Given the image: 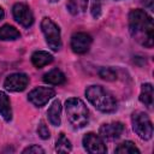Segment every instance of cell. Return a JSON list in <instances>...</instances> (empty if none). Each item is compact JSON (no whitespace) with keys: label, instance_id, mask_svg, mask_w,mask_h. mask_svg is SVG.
I'll return each instance as SVG.
<instances>
[{"label":"cell","instance_id":"6","mask_svg":"<svg viewBox=\"0 0 154 154\" xmlns=\"http://www.w3.org/2000/svg\"><path fill=\"white\" fill-rule=\"evenodd\" d=\"M82 143L84 149L90 154H103L107 152V148L103 143V138L94 132H88L87 135H84Z\"/></svg>","mask_w":154,"mask_h":154},{"label":"cell","instance_id":"12","mask_svg":"<svg viewBox=\"0 0 154 154\" xmlns=\"http://www.w3.org/2000/svg\"><path fill=\"white\" fill-rule=\"evenodd\" d=\"M48 120L53 126H59L61 122V103L59 100H54L47 111Z\"/></svg>","mask_w":154,"mask_h":154},{"label":"cell","instance_id":"15","mask_svg":"<svg viewBox=\"0 0 154 154\" xmlns=\"http://www.w3.org/2000/svg\"><path fill=\"white\" fill-rule=\"evenodd\" d=\"M0 116L6 122H10L12 119V108H11L10 97L5 91L1 90H0Z\"/></svg>","mask_w":154,"mask_h":154},{"label":"cell","instance_id":"2","mask_svg":"<svg viewBox=\"0 0 154 154\" xmlns=\"http://www.w3.org/2000/svg\"><path fill=\"white\" fill-rule=\"evenodd\" d=\"M88 101L99 111L111 113L117 109V100L101 85H90L85 90Z\"/></svg>","mask_w":154,"mask_h":154},{"label":"cell","instance_id":"23","mask_svg":"<svg viewBox=\"0 0 154 154\" xmlns=\"http://www.w3.org/2000/svg\"><path fill=\"white\" fill-rule=\"evenodd\" d=\"M101 13V0H93L91 1V16L94 18H99Z\"/></svg>","mask_w":154,"mask_h":154},{"label":"cell","instance_id":"18","mask_svg":"<svg viewBox=\"0 0 154 154\" xmlns=\"http://www.w3.org/2000/svg\"><path fill=\"white\" fill-rule=\"evenodd\" d=\"M71 149H72V146H71L70 140L65 136L64 132H61L55 142V150L58 153H69L71 152Z\"/></svg>","mask_w":154,"mask_h":154},{"label":"cell","instance_id":"24","mask_svg":"<svg viewBox=\"0 0 154 154\" xmlns=\"http://www.w3.org/2000/svg\"><path fill=\"white\" fill-rule=\"evenodd\" d=\"M23 153L24 154H26V153H41V154H43L45 153V149L43 148H41L40 146H37V144H31L30 147H26L25 149H23Z\"/></svg>","mask_w":154,"mask_h":154},{"label":"cell","instance_id":"22","mask_svg":"<svg viewBox=\"0 0 154 154\" xmlns=\"http://www.w3.org/2000/svg\"><path fill=\"white\" fill-rule=\"evenodd\" d=\"M37 134L42 140H47L51 136V132H49V130H48V128H47V125L43 120H41L38 126H37Z\"/></svg>","mask_w":154,"mask_h":154},{"label":"cell","instance_id":"9","mask_svg":"<svg viewBox=\"0 0 154 154\" xmlns=\"http://www.w3.org/2000/svg\"><path fill=\"white\" fill-rule=\"evenodd\" d=\"M93 38L88 32H75L71 36V48L77 54H84L89 51Z\"/></svg>","mask_w":154,"mask_h":154},{"label":"cell","instance_id":"4","mask_svg":"<svg viewBox=\"0 0 154 154\" xmlns=\"http://www.w3.org/2000/svg\"><path fill=\"white\" fill-rule=\"evenodd\" d=\"M41 30L45 35V38H46L48 47L52 51L58 52L61 48V36H60L59 26L51 18L45 17L41 20Z\"/></svg>","mask_w":154,"mask_h":154},{"label":"cell","instance_id":"25","mask_svg":"<svg viewBox=\"0 0 154 154\" xmlns=\"http://www.w3.org/2000/svg\"><path fill=\"white\" fill-rule=\"evenodd\" d=\"M4 16H5V12H4V10H2L1 7H0V20H2Z\"/></svg>","mask_w":154,"mask_h":154},{"label":"cell","instance_id":"13","mask_svg":"<svg viewBox=\"0 0 154 154\" xmlns=\"http://www.w3.org/2000/svg\"><path fill=\"white\" fill-rule=\"evenodd\" d=\"M53 61V55L45 51H36L31 55V63L35 67L41 69Z\"/></svg>","mask_w":154,"mask_h":154},{"label":"cell","instance_id":"8","mask_svg":"<svg viewBox=\"0 0 154 154\" xmlns=\"http://www.w3.org/2000/svg\"><path fill=\"white\" fill-rule=\"evenodd\" d=\"M55 95L54 89L49 88V87H37L35 89H32L29 95H28V100L36 107H42L45 106L53 96Z\"/></svg>","mask_w":154,"mask_h":154},{"label":"cell","instance_id":"3","mask_svg":"<svg viewBox=\"0 0 154 154\" xmlns=\"http://www.w3.org/2000/svg\"><path fill=\"white\" fill-rule=\"evenodd\" d=\"M67 119L76 129L85 126L89 122V111L85 103L78 97H70L65 102Z\"/></svg>","mask_w":154,"mask_h":154},{"label":"cell","instance_id":"11","mask_svg":"<svg viewBox=\"0 0 154 154\" xmlns=\"http://www.w3.org/2000/svg\"><path fill=\"white\" fill-rule=\"evenodd\" d=\"M124 131V125L120 122H112L102 124L99 129V135L106 140H116Z\"/></svg>","mask_w":154,"mask_h":154},{"label":"cell","instance_id":"5","mask_svg":"<svg viewBox=\"0 0 154 154\" xmlns=\"http://www.w3.org/2000/svg\"><path fill=\"white\" fill-rule=\"evenodd\" d=\"M131 123H132V129L138 135L140 138L142 140H150L153 136V124L152 120L149 119L148 114L141 111H137L132 114L131 117Z\"/></svg>","mask_w":154,"mask_h":154},{"label":"cell","instance_id":"14","mask_svg":"<svg viewBox=\"0 0 154 154\" xmlns=\"http://www.w3.org/2000/svg\"><path fill=\"white\" fill-rule=\"evenodd\" d=\"M65 81H66L65 75L58 69H53L49 72L43 75V82L51 85H60V84H64Z\"/></svg>","mask_w":154,"mask_h":154},{"label":"cell","instance_id":"19","mask_svg":"<svg viewBox=\"0 0 154 154\" xmlns=\"http://www.w3.org/2000/svg\"><path fill=\"white\" fill-rule=\"evenodd\" d=\"M114 152L118 153V154H135V153L136 154H140V149L131 141H124V142H122L114 149Z\"/></svg>","mask_w":154,"mask_h":154},{"label":"cell","instance_id":"16","mask_svg":"<svg viewBox=\"0 0 154 154\" xmlns=\"http://www.w3.org/2000/svg\"><path fill=\"white\" fill-rule=\"evenodd\" d=\"M20 37V32L10 24H5L0 28V40L1 41H13Z\"/></svg>","mask_w":154,"mask_h":154},{"label":"cell","instance_id":"17","mask_svg":"<svg viewBox=\"0 0 154 154\" xmlns=\"http://www.w3.org/2000/svg\"><path fill=\"white\" fill-rule=\"evenodd\" d=\"M140 101L144 103L147 107H152L153 105V85L150 83H144L141 87Z\"/></svg>","mask_w":154,"mask_h":154},{"label":"cell","instance_id":"7","mask_svg":"<svg viewBox=\"0 0 154 154\" xmlns=\"http://www.w3.org/2000/svg\"><path fill=\"white\" fill-rule=\"evenodd\" d=\"M12 14L17 23L23 25L24 28H29L34 23V14L30 7L23 2H17L12 7Z\"/></svg>","mask_w":154,"mask_h":154},{"label":"cell","instance_id":"10","mask_svg":"<svg viewBox=\"0 0 154 154\" xmlns=\"http://www.w3.org/2000/svg\"><path fill=\"white\" fill-rule=\"evenodd\" d=\"M29 83V77L25 73L22 72H16L6 77L4 82L5 89L10 91H23Z\"/></svg>","mask_w":154,"mask_h":154},{"label":"cell","instance_id":"20","mask_svg":"<svg viewBox=\"0 0 154 154\" xmlns=\"http://www.w3.org/2000/svg\"><path fill=\"white\" fill-rule=\"evenodd\" d=\"M88 6V0H69L67 2V10L72 14H78L81 12H84Z\"/></svg>","mask_w":154,"mask_h":154},{"label":"cell","instance_id":"26","mask_svg":"<svg viewBox=\"0 0 154 154\" xmlns=\"http://www.w3.org/2000/svg\"><path fill=\"white\" fill-rule=\"evenodd\" d=\"M48 1H51V2H57L58 0H48Z\"/></svg>","mask_w":154,"mask_h":154},{"label":"cell","instance_id":"21","mask_svg":"<svg viewBox=\"0 0 154 154\" xmlns=\"http://www.w3.org/2000/svg\"><path fill=\"white\" fill-rule=\"evenodd\" d=\"M99 76L105 81H116L117 79V72L112 67H101L99 71Z\"/></svg>","mask_w":154,"mask_h":154},{"label":"cell","instance_id":"1","mask_svg":"<svg viewBox=\"0 0 154 154\" xmlns=\"http://www.w3.org/2000/svg\"><path fill=\"white\" fill-rule=\"evenodd\" d=\"M129 29L132 37L147 48L153 47L154 24L153 18L143 10L135 8L129 13Z\"/></svg>","mask_w":154,"mask_h":154}]
</instances>
